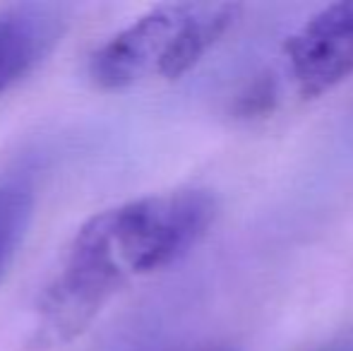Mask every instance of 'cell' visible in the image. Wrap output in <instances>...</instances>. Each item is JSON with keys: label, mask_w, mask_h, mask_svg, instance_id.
Segmentation results:
<instances>
[{"label": "cell", "mask_w": 353, "mask_h": 351, "mask_svg": "<svg viewBox=\"0 0 353 351\" xmlns=\"http://www.w3.org/2000/svg\"><path fill=\"white\" fill-rule=\"evenodd\" d=\"M238 17L236 3L157 5L92 53L89 82L101 92H125L178 80L231 32Z\"/></svg>", "instance_id": "cell-2"}, {"label": "cell", "mask_w": 353, "mask_h": 351, "mask_svg": "<svg viewBox=\"0 0 353 351\" xmlns=\"http://www.w3.org/2000/svg\"><path fill=\"white\" fill-rule=\"evenodd\" d=\"M37 207V166L17 161L0 174V279L12 265Z\"/></svg>", "instance_id": "cell-5"}, {"label": "cell", "mask_w": 353, "mask_h": 351, "mask_svg": "<svg viewBox=\"0 0 353 351\" xmlns=\"http://www.w3.org/2000/svg\"><path fill=\"white\" fill-rule=\"evenodd\" d=\"M65 32V10L53 3L0 8V97L32 75Z\"/></svg>", "instance_id": "cell-4"}, {"label": "cell", "mask_w": 353, "mask_h": 351, "mask_svg": "<svg viewBox=\"0 0 353 351\" xmlns=\"http://www.w3.org/2000/svg\"><path fill=\"white\" fill-rule=\"evenodd\" d=\"M214 219L216 200L200 188L154 192L94 214L39 294L27 347L53 351L74 342L123 286L181 263Z\"/></svg>", "instance_id": "cell-1"}, {"label": "cell", "mask_w": 353, "mask_h": 351, "mask_svg": "<svg viewBox=\"0 0 353 351\" xmlns=\"http://www.w3.org/2000/svg\"><path fill=\"white\" fill-rule=\"evenodd\" d=\"M322 351H353V337L341 339V342L332 344V347H327V349H322Z\"/></svg>", "instance_id": "cell-6"}, {"label": "cell", "mask_w": 353, "mask_h": 351, "mask_svg": "<svg viewBox=\"0 0 353 351\" xmlns=\"http://www.w3.org/2000/svg\"><path fill=\"white\" fill-rule=\"evenodd\" d=\"M283 61L303 99L325 97L353 75V0L315 12L283 41Z\"/></svg>", "instance_id": "cell-3"}]
</instances>
